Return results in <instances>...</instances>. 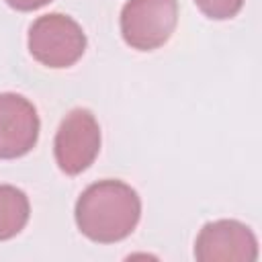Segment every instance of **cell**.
I'll use <instances>...</instances> for the list:
<instances>
[{
    "instance_id": "1",
    "label": "cell",
    "mask_w": 262,
    "mask_h": 262,
    "mask_svg": "<svg viewBox=\"0 0 262 262\" xmlns=\"http://www.w3.org/2000/svg\"><path fill=\"white\" fill-rule=\"evenodd\" d=\"M82 235L96 244H117L133 233L141 219V199L123 180H98L82 190L74 207Z\"/></svg>"
},
{
    "instance_id": "2",
    "label": "cell",
    "mask_w": 262,
    "mask_h": 262,
    "mask_svg": "<svg viewBox=\"0 0 262 262\" xmlns=\"http://www.w3.org/2000/svg\"><path fill=\"white\" fill-rule=\"evenodd\" d=\"M29 53L41 66L61 70L74 66L86 51V33L68 14L49 12L29 27Z\"/></svg>"
},
{
    "instance_id": "3",
    "label": "cell",
    "mask_w": 262,
    "mask_h": 262,
    "mask_svg": "<svg viewBox=\"0 0 262 262\" xmlns=\"http://www.w3.org/2000/svg\"><path fill=\"white\" fill-rule=\"evenodd\" d=\"M178 23V0H127L121 10L123 41L137 51L168 43Z\"/></svg>"
},
{
    "instance_id": "4",
    "label": "cell",
    "mask_w": 262,
    "mask_h": 262,
    "mask_svg": "<svg viewBox=\"0 0 262 262\" xmlns=\"http://www.w3.org/2000/svg\"><path fill=\"white\" fill-rule=\"evenodd\" d=\"M100 151V125L92 111L72 108L59 123L53 139V156L57 168L68 176L88 170Z\"/></svg>"
},
{
    "instance_id": "5",
    "label": "cell",
    "mask_w": 262,
    "mask_h": 262,
    "mask_svg": "<svg viewBox=\"0 0 262 262\" xmlns=\"http://www.w3.org/2000/svg\"><path fill=\"white\" fill-rule=\"evenodd\" d=\"M194 258L199 262H256L258 239L237 219L209 221L194 239Z\"/></svg>"
},
{
    "instance_id": "6",
    "label": "cell",
    "mask_w": 262,
    "mask_h": 262,
    "mask_svg": "<svg viewBox=\"0 0 262 262\" xmlns=\"http://www.w3.org/2000/svg\"><path fill=\"white\" fill-rule=\"evenodd\" d=\"M41 121L35 104L16 92L0 94V160L27 156L39 139Z\"/></svg>"
},
{
    "instance_id": "7",
    "label": "cell",
    "mask_w": 262,
    "mask_h": 262,
    "mask_svg": "<svg viewBox=\"0 0 262 262\" xmlns=\"http://www.w3.org/2000/svg\"><path fill=\"white\" fill-rule=\"evenodd\" d=\"M31 217V203L25 190L0 184V242L18 235Z\"/></svg>"
},
{
    "instance_id": "8",
    "label": "cell",
    "mask_w": 262,
    "mask_h": 262,
    "mask_svg": "<svg viewBox=\"0 0 262 262\" xmlns=\"http://www.w3.org/2000/svg\"><path fill=\"white\" fill-rule=\"evenodd\" d=\"M246 0H194L196 8L211 20H227L233 18Z\"/></svg>"
},
{
    "instance_id": "9",
    "label": "cell",
    "mask_w": 262,
    "mask_h": 262,
    "mask_svg": "<svg viewBox=\"0 0 262 262\" xmlns=\"http://www.w3.org/2000/svg\"><path fill=\"white\" fill-rule=\"evenodd\" d=\"M10 8L18 10V12H33L37 8H43L45 4H49L51 0H4Z\"/></svg>"
}]
</instances>
